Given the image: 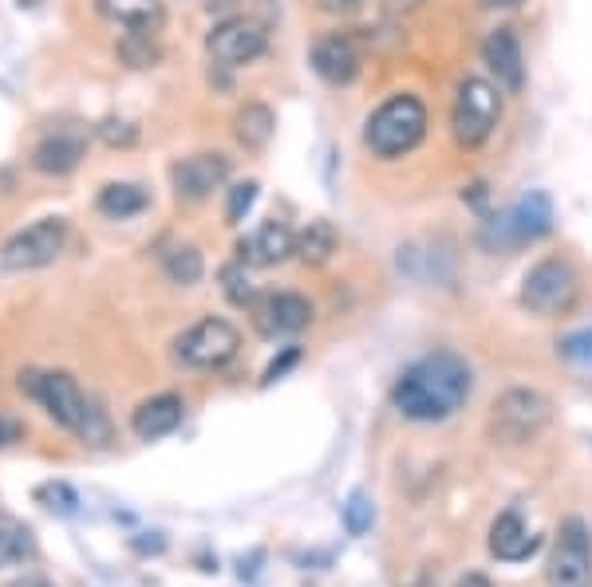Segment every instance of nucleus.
Returning a JSON list of instances; mask_svg holds the SVG:
<instances>
[{"instance_id":"1","label":"nucleus","mask_w":592,"mask_h":587,"mask_svg":"<svg viewBox=\"0 0 592 587\" xmlns=\"http://www.w3.org/2000/svg\"><path fill=\"white\" fill-rule=\"evenodd\" d=\"M474 390L471 364L454 351H431L411 364L392 387V402L407 422H446L466 406Z\"/></svg>"},{"instance_id":"2","label":"nucleus","mask_w":592,"mask_h":587,"mask_svg":"<svg viewBox=\"0 0 592 587\" xmlns=\"http://www.w3.org/2000/svg\"><path fill=\"white\" fill-rule=\"evenodd\" d=\"M20 390L45 406L48 418L63 430H71L76 438H83L88 446H103L111 438V422L99 410L96 398L83 395V387L76 382V375L68 371H28L20 375Z\"/></svg>"},{"instance_id":"3","label":"nucleus","mask_w":592,"mask_h":587,"mask_svg":"<svg viewBox=\"0 0 592 587\" xmlns=\"http://www.w3.org/2000/svg\"><path fill=\"white\" fill-rule=\"evenodd\" d=\"M427 127H431V119H427L423 99L399 91V96H387L384 103L367 115L364 147L372 150L375 158H387V162H392V158L411 155L418 142L427 139Z\"/></svg>"},{"instance_id":"4","label":"nucleus","mask_w":592,"mask_h":587,"mask_svg":"<svg viewBox=\"0 0 592 587\" xmlns=\"http://www.w3.org/2000/svg\"><path fill=\"white\" fill-rule=\"evenodd\" d=\"M553 422V402L537 387H510L490 402L486 438L502 449H522L537 441Z\"/></svg>"},{"instance_id":"5","label":"nucleus","mask_w":592,"mask_h":587,"mask_svg":"<svg viewBox=\"0 0 592 587\" xmlns=\"http://www.w3.org/2000/svg\"><path fill=\"white\" fill-rule=\"evenodd\" d=\"M525 311L541 316V320H558L569 316L581 300V277H576L573 260L565 257H541L537 265L522 277V292H517Z\"/></svg>"},{"instance_id":"6","label":"nucleus","mask_w":592,"mask_h":587,"mask_svg":"<svg viewBox=\"0 0 592 587\" xmlns=\"http://www.w3.org/2000/svg\"><path fill=\"white\" fill-rule=\"evenodd\" d=\"M497 122H502V91L490 79L466 76L458 83V91H454V107H451L454 142L466 150L486 147L494 139Z\"/></svg>"},{"instance_id":"7","label":"nucleus","mask_w":592,"mask_h":587,"mask_svg":"<svg viewBox=\"0 0 592 587\" xmlns=\"http://www.w3.org/2000/svg\"><path fill=\"white\" fill-rule=\"evenodd\" d=\"M63 249H68V221L40 217L0 245V268L4 272H40V268L56 265Z\"/></svg>"},{"instance_id":"8","label":"nucleus","mask_w":592,"mask_h":587,"mask_svg":"<svg viewBox=\"0 0 592 587\" xmlns=\"http://www.w3.org/2000/svg\"><path fill=\"white\" fill-rule=\"evenodd\" d=\"M241 351V331L221 316H206L175 339V359L190 371H221Z\"/></svg>"},{"instance_id":"9","label":"nucleus","mask_w":592,"mask_h":587,"mask_svg":"<svg viewBox=\"0 0 592 587\" xmlns=\"http://www.w3.org/2000/svg\"><path fill=\"white\" fill-rule=\"evenodd\" d=\"M549 587H592V533L581 517H565L545 564Z\"/></svg>"},{"instance_id":"10","label":"nucleus","mask_w":592,"mask_h":587,"mask_svg":"<svg viewBox=\"0 0 592 587\" xmlns=\"http://www.w3.org/2000/svg\"><path fill=\"white\" fill-rule=\"evenodd\" d=\"M265 52H269V32L253 17H226L206 36V56L218 68H245V63L262 60Z\"/></svg>"},{"instance_id":"11","label":"nucleus","mask_w":592,"mask_h":587,"mask_svg":"<svg viewBox=\"0 0 592 587\" xmlns=\"http://www.w3.org/2000/svg\"><path fill=\"white\" fill-rule=\"evenodd\" d=\"M253 328L265 339H288L313 324V300L300 292H262L249 304Z\"/></svg>"},{"instance_id":"12","label":"nucleus","mask_w":592,"mask_h":587,"mask_svg":"<svg viewBox=\"0 0 592 587\" xmlns=\"http://www.w3.org/2000/svg\"><path fill=\"white\" fill-rule=\"evenodd\" d=\"M229 173H234V162L221 150H201L170 166V186L178 201H206L229 182Z\"/></svg>"},{"instance_id":"13","label":"nucleus","mask_w":592,"mask_h":587,"mask_svg":"<svg viewBox=\"0 0 592 587\" xmlns=\"http://www.w3.org/2000/svg\"><path fill=\"white\" fill-rule=\"evenodd\" d=\"M482 63L490 71V83L502 96H522L525 91V52L514 28H490L486 40H482Z\"/></svg>"},{"instance_id":"14","label":"nucleus","mask_w":592,"mask_h":587,"mask_svg":"<svg viewBox=\"0 0 592 587\" xmlns=\"http://www.w3.org/2000/svg\"><path fill=\"white\" fill-rule=\"evenodd\" d=\"M313 71L328 87H348L364 71V48L352 32H324L313 40Z\"/></svg>"},{"instance_id":"15","label":"nucleus","mask_w":592,"mask_h":587,"mask_svg":"<svg viewBox=\"0 0 592 587\" xmlns=\"http://www.w3.org/2000/svg\"><path fill=\"white\" fill-rule=\"evenodd\" d=\"M88 155V135L79 127H56L32 147V170L48 173V178H63L71 173Z\"/></svg>"},{"instance_id":"16","label":"nucleus","mask_w":592,"mask_h":587,"mask_svg":"<svg viewBox=\"0 0 592 587\" xmlns=\"http://www.w3.org/2000/svg\"><path fill=\"white\" fill-rule=\"evenodd\" d=\"M234 252V260H241V265H285L288 257H296V233L273 217V221H262V229L253 237H241Z\"/></svg>"},{"instance_id":"17","label":"nucleus","mask_w":592,"mask_h":587,"mask_svg":"<svg viewBox=\"0 0 592 587\" xmlns=\"http://www.w3.org/2000/svg\"><path fill=\"white\" fill-rule=\"evenodd\" d=\"M502 229V245H525L537 241L553 229V206H549L545 193H525L522 201L514 206V213L505 221H494Z\"/></svg>"},{"instance_id":"18","label":"nucleus","mask_w":592,"mask_h":587,"mask_svg":"<svg viewBox=\"0 0 592 587\" xmlns=\"http://www.w3.org/2000/svg\"><path fill=\"white\" fill-rule=\"evenodd\" d=\"M537 536H533V528L522 520V513H502V517L490 525V556L502 564H522L530 560L533 553H537Z\"/></svg>"},{"instance_id":"19","label":"nucleus","mask_w":592,"mask_h":587,"mask_svg":"<svg viewBox=\"0 0 592 587\" xmlns=\"http://www.w3.org/2000/svg\"><path fill=\"white\" fill-rule=\"evenodd\" d=\"M96 12L115 28L127 32L158 36L166 28V4L162 0H96Z\"/></svg>"},{"instance_id":"20","label":"nucleus","mask_w":592,"mask_h":587,"mask_svg":"<svg viewBox=\"0 0 592 587\" xmlns=\"http://www.w3.org/2000/svg\"><path fill=\"white\" fill-rule=\"evenodd\" d=\"M182 415H186V402L178 395H155L147 402H139V410L131 415V430L142 441H158L182 426Z\"/></svg>"},{"instance_id":"21","label":"nucleus","mask_w":592,"mask_h":587,"mask_svg":"<svg viewBox=\"0 0 592 587\" xmlns=\"http://www.w3.org/2000/svg\"><path fill=\"white\" fill-rule=\"evenodd\" d=\"M273 135H277V115H273V107L269 103H241L234 111V139H237V147H245V150H265L273 142Z\"/></svg>"},{"instance_id":"22","label":"nucleus","mask_w":592,"mask_h":587,"mask_svg":"<svg viewBox=\"0 0 592 587\" xmlns=\"http://www.w3.org/2000/svg\"><path fill=\"white\" fill-rule=\"evenodd\" d=\"M336 249H341V233H336V225L324 221V217L308 221L305 229L296 233V260L308 268H324L336 257Z\"/></svg>"},{"instance_id":"23","label":"nucleus","mask_w":592,"mask_h":587,"mask_svg":"<svg viewBox=\"0 0 592 587\" xmlns=\"http://www.w3.org/2000/svg\"><path fill=\"white\" fill-rule=\"evenodd\" d=\"M96 209L111 221H131L150 209V193L135 182H107L96 198Z\"/></svg>"},{"instance_id":"24","label":"nucleus","mask_w":592,"mask_h":587,"mask_svg":"<svg viewBox=\"0 0 592 587\" xmlns=\"http://www.w3.org/2000/svg\"><path fill=\"white\" fill-rule=\"evenodd\" d=\"M162 272L175 280V285L194 288L201 280V272H206V265H201V252L194 249V245H170V249L162 252Z\"/></svg>"},{"instance_id":"25","label":"nucleus","mask_w":592,"mask_h":587,"mask_svg":"<svg viewBox=\"0 0 592 587\" xmlns=\"http://www.w3.org/2000/svg\"><path fill=\"white\" fill-rule=\"evenodd\" d=\"M36 540L20 520L0 517V568H17V564L32 560Z\"/></svg>"},{"instance_id":"26","label":"nucleus","mask_w":592,"mask_h":587,"mask_svg":"<svg viewBox=\"0 0 592 587\" xmlns=\"http://www.w3.org/2000/svg\"><path fill=\"white\" fill-rule=\"evenodd\" d=\"M119 60L127 63V68H155L158 60H162V48H158V40L155 36H147V32H127L119 40Z\"/></svg>"},{"instance_id":"27","label":"nucleus","mask_w":592,"mask_h":587,"mask_svg":"<svg viewBox=\"0 0 592 587\" xmlns=\"http://www.w3.org/2000/svg\"><path fill=\"white\" fill-rule=\"evenodd\" d=\"M249 265H241V260H229V265H221L218 280H221V292H226V300L234 304V308H249L253 304V285H249V272H245Z\"/></svg>"},{"instance_id":"28","label":"nucleus","mask_w":592,"mask_h":587,"mask_svg":"<svg viewBox=\"0 0 592 587\" xmlns=\"http://www.w3.org/2000/svg\"><path fill=\"white\" fill-rule=\"evenodd\" d=\"M257 190H262L257 182H237V186H229V190H226V221H229V225H241L245 217H249V209L257 206Z\"/></svg>"},{"instance_id":"29","label":"nucleus","mask_w":592,"mask_h":587,"mask_svg":"<svg viewBox=\"0 0 592 587\" xmlns=\"http://www.w3.org/2000/svg\"><path fill=\"white\" fill-rule=\"evenodd\" d=\"M96 135L107 142V147H135V142H139V127L127 119H115V115H107V119L99 122Z\"/></svg>"},{"instance_id":"30","label":"nucleus","mask_w":592,"mask_h":587,"mask_svg":"<svg viewBox=\"0 0 592 587\" xmlns=\"http://www.w3.org/2000/svg\"><path fill=\"white\" fill-rule=\"evenodd\" d=\"M344 525H348L352 536H364L372 528V505H367L364 493H352L348 505H344Z\"/></svg>"},{"instance_id":"31","label":"nucleus","mask_w":592,"mask_h":587,"mask_svg":"<svg viewBox=\"0 0 592 587\" xmlns=\"http://www.w3.org/2000/svg\"><path fill=\"white\" fill-rule=\"evenodd\" d=\"M296 364H300V347H285V351H280L277 359H273V364L265 367V379H262V382L269 387V382H277L285 371H293Z\"/></svg>"},{"instance_id":"32","label":"nucleus","mask_w":592,"mask_h":587,"mask_svg":"<svg viewBox=\"0 0 592 587\" xmlns=\"http://www.w3.org/2000/svg\"><path fill=\"white\" fill-rule=\"evenodd\" d=\"M40 497H45V501H52V509H60V513H71V505H76V493H71L68 485H45V489H40Z\"/></svg>"},{"instance_id":"33","label":"nucleus","mask_w":592,"mask_h":587,"mask_svg":"<svg viewBox=\"0 0 592 587\" xmlns=\"http://www.w3.org/2000/svg\"><path fill=\"white\" fill-rule=\"evenodd\" d=\"M316 9L328 12V17H352V12L364 9V0H316Z\"/></svg>"},{"instance_id":"34","label":"nucleus","mask_w":592,"mask_h":587,"mask_svg":"<svg viewBox=\"0 0 592 587\" xmlns=\"http://www.w3.org/2000/svg\"><path fill=\"white\" fill-rule=\"evenodd\" d=\"M17 438H20V426L12 422V418H4V415H0V449H4V446H12V441H17Z\"/></svg>"},{"instance_id":"35","label":"nucleus","mask_w":592,"mask_h":587,"mask_svg":"<svg viewBox=\"0 0 592 587\" xmlns=\"http://www.w3.org/2000/svg\"><path fill=\"white\" fill-rule=\"evenodd\" d=\"M454 587H494V584H490V579L482 576V571H466V576H462Z\"/></svg>"},{"instance_id":"36","label":"nucleus","mask_w":592,"mask_h":587,"mask_svg":"<svg viewBox=\"0 0 592 587\" xmlns=\"http://www.w3.org/2000/svg\"><path fill=\"white\" fill-rule=\"evenodd\" d=\"M12 587H52V584H48V579H36V576H28L24 584H12Z\"/></svg>"},{"instance_id":"37","label":"nucleus","mask_w":592,"mask_h":587,"mask_svg":"<svg viewBox=\"0 0 592 587\" xmlns=\"http://www.w3.org/2000/svg\"><path fill=\"white\" fill-rule=\"evenodd\" d=\"M490 4H497V9H517L522 0H490Z\"/></svg>"}]
</instances>
